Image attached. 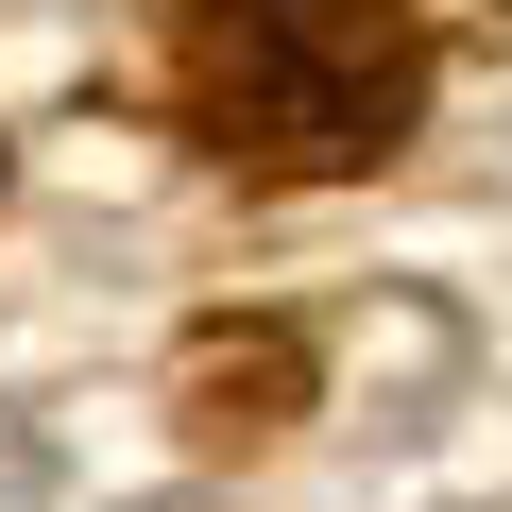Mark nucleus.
<instances>
[{
  "label": "nucleus",
  "instance_id": "1",
  "mask_svg": "<svg viewBox=\"0 0 512 512\" xmlns=\"http://www.w3.org/2000/svg\"><path fill=\"white\" fill-rule=\"evenodd\" d=\"M188 120L239 171H376L427 120V18L410 0H205Z\"/></svg>",
  "mask_w": 512,
  "mask_h": 512
}]
</instances>
